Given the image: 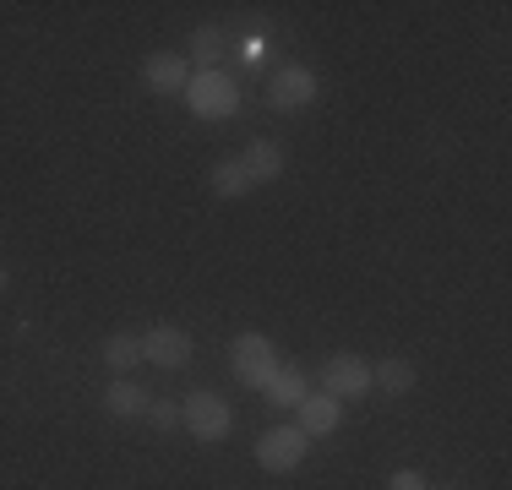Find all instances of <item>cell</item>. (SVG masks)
Instances as JSON below:
<instances>
[{
	"instance_id": "obj_20",
	"label": "cell",
	"mask_w": 512,
	"mask_h": 490,
	"mask_svg": "<svg viewBox=\"0 0 512 490\" xmlns=\"http://www.w3.org/2000/svg\"><path fill=\"white\" fill-rule=\"evenodd\" d=\"M425 490H463V485H425Z\"/></svg>"
},
{
	"instance_id": "obj_16",
	"label": "cell",
	"mask_w": 512,
	"mask_h": 490,
	"mask_svg": "<svg viewBox=\"0 0 512 490\" xmlns=\"http://www.w3.org/2000/svg\"><path fill=\"white\" fill-rule=\"evenodd\" d=\"M218 49H224V33H218V28H197V33H191V60H202V71H218Z\"/></svg>"
},
{
	"instance_id": "obj_17",
	"label": "cell",
	"mask_w": 512,
	"mask_h": 490,
	"mask_svg": "<svg viewBox=\"0 0 512 490\" xmlns=\"http://www.w3.org/2000/svg\"><path fill=\"white\" fill-rule=\"evenodd\" d=\"M148 420H153V431H175L180 409H175V403H148Z\"/></svg>"
},
{
	"instance_id": "obj_13",
	"label": "cell",
	"mask_w": 512,
	"mask_h": 490,
	"mask_svg": "<svg viewBox=\"0 0 512 490\" xmlns=\"http://www.w3.org/2000/svg\"><path fill=\"white\" fill-rule=\"evenodd\" d=\"M371 387H387L393 398H404V392H414V365L404 354H387L382 365H371Z\"/></svg>"
},
{
	"instance_id": "obj_8",
	"label": "cell",
	"mask_w": 512,
	"mask_h": 490,
	"mask_svg": "<svg viewBox=\"0 0 512 490\" xmlns=\"http://www.w3.org/2000/svg\"><path fill=\"white\" fill-rule=\"evenodd\" d=\"M142 82H148L153 93H186V82H191L186 55H175V49H158V55H148V60H142Z\"/></svg>"
},
{
	"instance_id": "obj_3",
	"label": "cell",
	"mask_w": 512,
	"mask_h": 490,
	"mask_svg": "<svg viewBox=\"0 0 512 490\" xmlns=\"http://www.w3.org/2000/svg\"><path fill=\"white\" fill-rule=\"evenodd\" d=\"M306 447H311V436L300 425H273L256 441V463H262V474H295L306 463Z\"/></svg>"
},
{
	"instance_id": "obj_15",
	"label": "cell",
	"mask_w": 512,
	"mask_h": 490,
	"mask_svg": "<svg viewBox=\"0 0 512 490\" xmlns=\"http://www.w3.org/2000/svg\"><path fill=\"white\" fill-rule=\"evenodd\" d=\"M137 360H142V343L131 338V333H115V338L104 343V365H109V371H115V376H126V371H131V365H137Z\"/></svg>"
},
{
	"instance_id": "obj_11",
	"label": "cell",
	"mask_w": 512,
	"mask_h": 490,
	"mask_svg": "<svg viewBox=\"0 0 512 490\" xmlns=\"http://www.w3.org/2000/svg\"><path fill=\"white\" fill-rule=\"evenodd\" d=\"M148 392H142L137 382H126V376H115L109 382V392H104V409L115 414V420H131V414H148Z\"/></svg>"
},
{
	"instance_id": "obj_5",
	"label": "cell",
	"mask_w": 512,
	"mask_h": 490,
	"mask_svg": "<svg viewBox=\"0 0 512 490\" xmlns=\"http://www.w3.org/2000/svg\"><path fill=\"white\" fill-rule=\"evenodd\" d=\"M322 392L338 403H360L365 392H371V365H365L360 354H333V360L322 365Z\"/></svg>"
},
{
	"instance_id": "obj_14",
	"label": "cell",
	"mask_w": 512,
	"mask_h": 490,
	"mask_svg": "<svg viewBox=\"0 0 512 490\" xmlns=\"http://www.w3.org/2000/svg\"><path fill=\"white\" fill-rule=\"evenodd\" d=\"M213 191L224 196V202H240V196L251 191L246 164H240V158H218V164H213Z\"/></svg>"
},
{
	"instance_id": "obj_12",
	"label": "cell",
	"mask_w": 512,
	"mask_h": 490,
	"mask_svg": "<svg viewBox=\"0 0 512 490\" xmlns=\"http://www.w3.org/2000/svg\"><path fill=\"white\" fill-rule=\"evenodd\" d=\"M262 398H267V403H278V409H295V403L306 398V376H300L295 365H278V371L267 376Z\"/></svg>"
},
{
	"instance_id": "obj_9",
	"label": "cell",
	"mask_w": 512,
	"mask_h": 490,
	"mask_svg": "<svg viewBox=\"0 0 512 490\" xmlns=\"http://www.w3.org/2000/svg\"><path fill=\"white\" fill-rule=\"evenodd\" d=\"M295 409H300V431H306V436H333L338 420H344V403L327 398V392H306Z\"/></svg>"
},
{
	"instance_id": "obj_7",
	"label": "cell",
	"mask_w": 512,
	"mask_h": 490,
	"mask_svg": "<svg viewBox=\"0 0 512 490\" xmlns=\"http://www.w3.org/2000/svg\"><path fill=\"white\" fill-rule=\"evenodd\" d=\"M137 343H142V360L164 365V371L191 365V333H186V327H148Z\"/></svg>"
},
{
	"instance_id": "obj_1",
	"label": "cell",
	"mask_w": 512,
	"mask_h": 490,
	"mask_svg": "<svg viewBox=\"0 0 512 490\" xmlns=\"http://www.w3.org/2000/svg\"><path fill=\"white\" fill-rule=\"evenodd\" d=\"M186 109L197 120H229V115H240V82L229 77V71H191Z\"/></svg>"
},
{
	"instance_id": "obj_6",
	"label": "cell",
	"mask_w": 512,
	"mask_h": 490,
	"mask_svg": "<svg viewBox=\"0 0 512 490\" xmlns=\"http://www.w3.org/2000/svg\"><path fill=\"white\" fill-rule=\"evenodd\" d=\"M267 104H273L278 115H295V109L316 104V71H306V66H278L273 82H267Z\"/></svg>"
},
{
	"instance_id": "obj_19",
	"label": "cell",
	"mask_w": 512,
	"mask_h": 490,
	"mask_svg": "<svg viewBox=\"0 0 512 490\" xmlns=\"http://www.w3.org/2000/svg\"><path fill=\"white\" fill-rule=\"evenodd\" d=\"M240 60H246V66H262V60H267V39H246V49H240Z\"/></svg>"
},
{
	"instance_id": "obj_2",
	"label": "cell",
	"mask_w": 512,
	"mask_h": 490,
	"mask_svg": "<svg viewBox=\"0 0 512 490\" xmlns=\"http://www.w3.org/2000/svg\"><path fill=\"white\" fill-rule=\"evenodd\" d=\"M278 365H284V360H278V349H273V338H267V333H240L235 343H229V371H235L240 387L262 392L267 376H273Z\"/></svg>"
},
{
	"instance_id": "obj_18",
	"label": "cell",
	"mask_w": 512,
	"mask_h": 490,
	"mask_svg": "<svg viewBox=\"0 0 512 490\" xmlns=\"http://www.w3.org/2000/svg\"><path fill=\"white\" fill-rule=\"evenodd\" d=\"M387 490H425V474H420V469H393Z\"/></svg>"
},
{
	"instance_id": "obj_4",
	"label": "cell",
	"mask_w": 512,
	"mask_h": 490,
	"mask_svg": "<svg viewBox=\"0 0 512 490\" xmlns=\"http://www.w3.org/2000/svg\"><path fill=\"white\" fill-rule=\"evenodd\" d=\"M180 425H186L197 441H224L229 425H235V414H229V403L218 398V392H191L186 403H180Z\"/></svg>"
},
{
	"instance_id": "obj_21",
	"label": "cell",
	"mask_w": 512,
	"mask_h": 490,
	"mask_svg": "<svg viewBox=\"0 0 512 490\" xmlns=\"http://www.w3.org/2000/svg\"><path fill=\"white\" fill-rule=\"evenodd\" d=\"M6 284H11V273H6V267H0V289H6Z\"/></svg>"
},
{
	"instance_id": "obj_10",
	"label": "cell",
	"mask_w": 512,
	"mask_h": 490,
	"mask_svg": "<svg viewBox=\"0 0 512 490\" xmlns=\"http://www.w3.org/2000/svg\"><path fill=\"white\" fill-rule=\"evenodd\" d=\"M240 164H246L251 186H273V180L284 175V147L278 142H251L246 153H240Z\"/></svg>"
}]
</instances>
